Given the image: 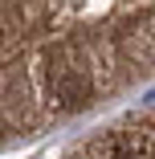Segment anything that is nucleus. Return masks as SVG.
I'll return each mask as SVG.
<instances>
[{
	"mask_svg": "<svg viewBox=\"0 0 155 159\" xmlns=\"http://www.w3.org/2000/svg\"><path fill=\"white\" fill-rule=\"evenodd\" d=\"M90 74L86 70H78V66H57L53 70V94H57V102L61 106H70V110H78V106H86L90 102Z\"/></svg>",
	"mask_w": 155,
	"mask_h": 159,
	"instance_id": "nucleus-1",
	"label": "nucleus"
},
{
	"mask_svg": "<svg viewBox=\"0 0 155 159\" xmlns=\"http://www.w3.org/2000/svg\"><path fill=\"white\" fill-rule=\"evenodd\" d=\"M114 159H139V155H135V151H122V155H114Z\"/></svg>",
	"mask_w": 155,
	"mask_h": 159,
	"instance_id": "nucleus-2",
	"label": "nucleus"
},
{
	"mask_svg": "<svg viewBox=\"0 0 155 159\" xmlns=\"http://www.w3.org/2000/svg\"><path fill=\"white\" fill-rule=\"evenodd\" d=\"M147 98H151V102H155V90H151V94H147Z\"/></svg>",
	"mask_w": 155,
	"mask_h": 159,
	"instance_id": "nucleus-3",
	"label": "nucleus"
}]
</instances>
